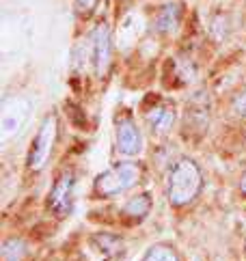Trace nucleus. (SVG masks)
Wrapping results in <instances>:
<instances>
[{"instance_id": "obj_11", "label": "nucleus", "mask_w": 246, "mask_h": 261, "mask_svg": "<svg viewBox=\"0 0 246 261\" xmlns=\"http://www.w3.org/2000/svg\"><path fill=\"white\" fill-rule=\"evenodd\" d=\"M121 212L132 220H145L149 216V212H151V197L147 192H140V194H136V197H132V199H128L126 203H123Z\"/></svg>"}, {"instance_id": "obj_5", "label": "nucleus", "mask_w": 246, "mask_h": 261, "mask_svg": "<svg viewBox=\"0 0 246 261\" xmlns=\"http://www.w3.org/2000/svg\"><path fill=\"white\" fill-rule=\"evenodd\" d=\"M115 143H117V151L126 158H134L143 151V134H140L136 121L130 115H123L117 119Z\"/></svg>"}, {"instance_id": "obj_1", "label": "nucleus", "mask_w": 246, "mask_h": 261, "mask_svg": "<svg viewBox=\"0 0 246 261\" xmlns=\"http://www.w3.org/2000/svg\"><path fill=\"white\" fill-rule=\"evenodd\" d=\"M203 188V173L190 158H179L166 175V199L173 207L192 203Z\"/></svg>"}, {"instance_id": "obj_8", "label": "nucleus", "mask_w": 246, "mask_h": 261, "mask_svg": "<svg viewBox=\"0 0 246 261\" xmlns=\"http://www.w3.org/2000/svg\"><path fill=\"white\" fill-rule=\"evenodd\" d=\"M177 113L171 104H158L147 113V125L154 134H166L175 125Z\"/></svg>"}, {"instance_id": "obj_9", "label": "nucleus", "mask_w": 246, "mask_h": 261, "mask_svg": "<svg viewBox=\"0 0 246 261\" xmlns=\"http://www.w3.org/2000/svg\"><path fill=\"white\" fill-rule=\"evenodd\" d=\"M179 20H182V11H179V5H166L160 9V13L154 20V29L160 35H171L177 31Z\"/></svg>"}, {"instance_id": "obj_10", "label": "nucleus", "mask_w": 246, "mask_h": 261, "mask_svg": "<svg viewBox=\"0 0 246 261\" xmlns=\"http://www.w3.org/2000/svg\"><path fill=\"white\" fill-rule=\"evenodd\" d=\"M91 242L106 259L123 255V240L119 236H115V233H95V236L91 238Z\"/></svg>"}, {"instance_id": "obj_12", "label": "nucleus", "mask_w": 246, "mask_h": 261, "mask_svg": "<svg viewBox=\"0 0 246 261\" xmlns=\"http://www.w3.org/2000/svg\"><path fill=\"white\" fill-rule=\"evenodd\" d=\"M28 255V244L22 238H11L3 244V259L5 261H22Z\"/></svg>"}, {"instance_id": "obj_6", "label": "nucleus", "mask_w": 246, "mask_h": 261, "mask_svg": "<svg viewBox=\"0 0 246 261\" xmlns=\"http://www.w3.org/2000/svg\"><path fill=\"white\" fill-rule=\"evenodd\" d=\"M112 59V39L108 24H100L95 31L91 33V63L95 69V76H106Z\"/></svg>"}, {"instance_id": "obj_13", "label": "nucleus", "mask_w": 246, "mask_h": 261, "mask_svg": "<svg viewBox=\"0 0 246 261\" xmlns=\"http://www.w3.org/2000/svg\"><path fill=\"white\" fill-rule=\"evenodd\" d=\"M138 261H179L177 253L171 248V246H166V244H154V246H149L145 250V255L140 257Z\"/></svg>"}, {"instance_id": "obj_4", "label": "nucleus", "mask_w": 246, "mask_h": 261, "mask_svg": "<svg viewBox=\"0 0 246 261\" xmlns=\"http://www.w3.org/2000/svg\"><path fill=\"white\" fill-rule=\"evenodd\" d=\"M73 199H76V173L63 171L56 177L48 194V210L59 218H65L73 210Z\"/></svg>"}, {"instance_id": "obj_16", "label": "nucleus", "mask_w": 246, "mask_h": 261, "mask_svg": "<svg viewBox=\"0 0 246 261\" xmlns=\"http://www.w3.org/2000/svg\"><path fill=\"white\" fill-rule=\"evenodd\" d=\"M240 190H242V192L246 194V173H244V175L240 177Z\"/></svg>"}, {"instance_id": "obj_3", "label": "nucleus", "mask_w": 246, "mask_h": 261, "mask_svg": "<svg viewBox=\"0 0 246 261\" xmlns=\"http://www.w3.org/2000/svg\"><path fill=\"white\" fill-rule=\"evenodd\" d=\"M56 129H59V121H56L54 115H48L31 143V151H28V169L31 171H41L48 162L56 141Z\"/></svg>"}, {"instance_id": "obj_15", "label": "nucleus", "mask_w": 246, "mask_h": 261, "mask_svg": "<svg viewBox=\"0 0 246 261\" xmlns=\"http://www.w3.org/2000/svg\"><path fill=\"white\" fill-rule=\"evenodd\" d=\"M233 113L238 115V117H246V91L244 93H240L238 97L233 99Z\"/></svg>"}, {"instance_id": "obj_7", "label": "nucleus", "mask_w": 246, "mask_h": 261, "mask_svg": "<svg viewBox=\"0 0 246 261\" xmlns=\"http://www.w3.org/2000/svg\"><path fill=\"white\" fill-rule=\"evenodd\" d=\"M28 110H31V104L22 97L5 101L3 115H0V132H3V141H9L13 134L20 132L22 125L28 119Z\"/></svg>"}, {"instance_id": "obj_2", "label": "nucleus", "mask_w": 246, "mask_h": 261, "mask_svg": "<svg viewBox=\"0 0 246 261\" xmlns=\"http://www.w3.org/2000/svg\"><path fill=\"white\" fill-rule=\"evenodd\" d=\"M140 177H143V171L136 162H119L95 177V192L106 199L119 197L134 188Z\"/></svg>"}, {"instance_id": "obj_14", "label": "nucleus", "mask_w": 246, "mask_h": 261, "mask_svg": "<svg viewBox=\"0 0 246 261\" xmlns=\"http://www.w3.org/2000/svg\"><path fill=\"white\" fill-rule=\"evenodd\" d=\"M100 0H73V9L80 17H91L93 11L97 9Z\"/></svg>"}]
</instances>
